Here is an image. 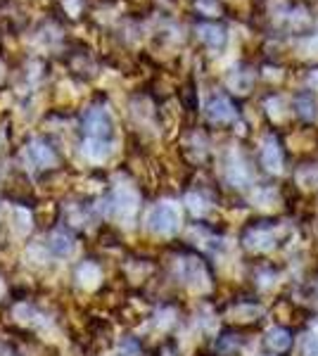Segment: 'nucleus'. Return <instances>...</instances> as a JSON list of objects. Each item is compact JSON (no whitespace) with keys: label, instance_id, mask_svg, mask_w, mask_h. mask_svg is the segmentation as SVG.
I'll list each match as a JSON object with an SVG mask.
<instances>
[{"label":"nucleus","instance_id":"5","mask_svg":"<svg viewBox=\"0 0 318 356\" xmlns=\"http://www.w3.org/2000/svg\"><path fill=\"white\" fill-rule=\"evenodd\" d=\"M266 347L269 349H273L276 354H283V352H287V349L292 347V335H290V330H285V328H273L266 335Z\"/></svg>","mask_w":318,"mask_h":356},{"label":"nucleus","instance_id":"3","mask_svg":"<svg viewBox=\"0 0 318 356\" xmlns=\"http://www.w3.org/2000/svg\"><path fill=\"white\" fill-rule=\"evenodd\" d=\"M176 223H178V214L169 204H161L150 214V228L157 233H171L176 228Z\"/></svg>","mask_w":318,"mask_h":356},{"label":"nucleus","instance_id":"6","mask_svg":"<svg viewBox=\"0 0 318 356\" xmlns=\"http://www.w3.org/2000/svg\"><path fill=\"white\" fill-rule=\"evenodd\" d=\"M262 162H264L266 169H271V171L280 169L283 152H280V145H278V140H276V138H269V140H266V145L262 150Z\"/></svg>","mask_w":318,"mask_h":356},{"label":"nucleus","instance_id":"4","mask_svg":"<svg viewBox=\"0 0 318 356\" xmlns=\"http://www.w3.org/2000/svg\"><path fill=\"white\" fill-rule=\"evenodd\" d=\"M235 107L233 102L228 100L225 95H214L209 100V105H207V117L212 119V122L216 124H225L230 122V119H235Z\"/></svg>","mask_w":318,"mask_h":356},{"label":"nucleus","instance_id":"8","mask_svg":"<svg viewBox=\"0 0 318 356\" xmlns=\"http://www.w3.org/2000/svg\"><path fill=\"white\" fill-rule=\"evenodd\" d=\"M195 8H198L202 15L214 17V15H218V10H221V3H218V0H195Z\"/></svg>","mask_w":318,"mask_h":356},{"label":"nucleus","instance_id":"1","mask_svg":"<svg viewBox=\"0 0 318 356\" xmlns=\"http://www.w3.org/2000/svg\"><path fill=\"white\" fill-rule=\"evenodd\" d=\"M112 143V119L102 107H90L84 117V147L93 159L107 157Z\"/></svg>","mask_w":318,"mask_h":356},{"label":"nucleus","instance_id":"9","mask_svg":"<svg viewBox=\"0 0 318 356\" xmlns=\"http://www.w3.org/2000/svg\"><path fill=\"white\" fill-rule=\"evenodd\" d=\"M31 154L38 159V164H48V162H53V159H55V154H53V150H50L48 145H36V147H31Z\"/></svg>","mask_w":318,"mask_h":356},{"label":"nucleus","instance_id":"2","mask_svg":"<svg viewBox=\"0 0 318 356\" xmlns=\"http://www.w3.org/2000/svg\"><path fill=\"white\" fill-rule=\"evenodd\" d=\"M198 36L212 50H221L225 45V29L221 24H216V22H200Z\"/></svg>","mask_w":318,"mask_h":356},{"label":"nucleus","instance_id":"7","mask_svg":"<svg viewBox=\"0 0 318 356\" xmlns=\"http://www.w3.org/2000/svg\"><path fill=\"white\" fill-rule=\"evenodd\" d=\"M294 110L302 119H314L316 117V97L309 93V90H304V93H299L294 97Z\"/></svg>","mask_w":318,"mask_h":356}]
</instances>
